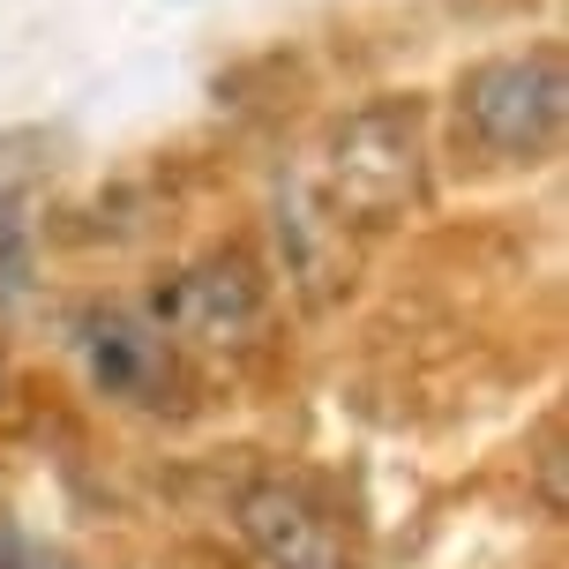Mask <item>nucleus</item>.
Returning a JSON list of instances; mask_svg holds the SVG:
<instances>
[{"mask_svg": "<svg viewBox=\"0 0 569 569\" xmlns=\"http://www.w3.org/2000/svg\"><path fill=\"white\" fill-rule=\"evenodd\" d=\"M562 113H569V76H562V53L555 46L480 60L457 83V128L472 136V150L502 158V166H540V158H555Z\"/></svg>", "mask_w": 569, "mask_h": 569, "instance_id": "nucleus-1", "label": "nucleus"}, {"mask_svg": "<svg viewBox=\"0 0 569 569\" xmlns=\"http://www.w3.org/2000/svg\"><path fill=\"white\" fill-rule=\"evenodd\" d=\"M330 196L352 218H398L420 196V113L412 106H368L345 120L330 150Z\"/></svg>", "mask_w": 569, "mask_h": 569, "instance_id": "nucleus-2", "label": "nucleus"}, {"mask_svg": "<svg viewBox=\"0 0 569 569\" xmlns=\"http://www.w3.org/2000/svg\"><path fill=\"white\" fill-rule=\"evenodd\" d=\"M158 338H180L196 345V352H240V345H256L262 330V284L248 262H196V270H180V278L158 292V322H150Z\"/></svg>", "mask_w": 569, "mask_h": 569, "instance_id": "nucleus-3", "label": "nucleus"}, {"mask_svg": "<svg viewBox=\"0 0 569 569\" xmlns=\"http://www.w3.org/2000/svg\"><path fill=\"white\" fill-rule=\"evenodd\" d=\"M240 532H248V547H256L270 569H345V540L338 525H330V510L315 502L308 487L292 480H256L240 487Z\"/></svg>", "mask_w": 569, "mask_h": 569, "instance_id": "nucleus-4", "label": "nucleus"}, {"mask_svg": "<svg viewBox=\"0 0 569 569\" xmlns=\"http://www.w3.org/2000/svg\"><path fill=\"white\" fill-rule=\"evenodd\" d=\"M76 352H83L90 382L120 405H158L172 390V345L142 322V315H83L76 322Z\"/></svg>", "mask_w": 569, "mask_h": 569, "instance_id": "nucleus-5", "label": "nucleus"}, {"mask_svg": "<svg viewBox=\"0 0 569 569\" xmlns=\"http://www.w3.org/2000/svg\"><path fill=\"white\" fill-rule=\"evenodd\" d=\"M30 284V218H23V196L0 188V300H23Z\"/></svg>", "mask_w": 569, "mask_h": 569, "instance_id": "nucleus-6", "label": "nucleus"}, {"mask_svg": "<svg viewBox=\"0 0 569 569\" xmlns=\"http://www.w3.org/2000/svg\"><path fill=\"white\" fill-rule=\"evenodd\" d=\"M0 382H8V368H0Z\"/></svg>", "mask_w": 569, "mask_h": 569, "instance_id": "nucleus-7", "label": "nucleus"}]
</instances>
